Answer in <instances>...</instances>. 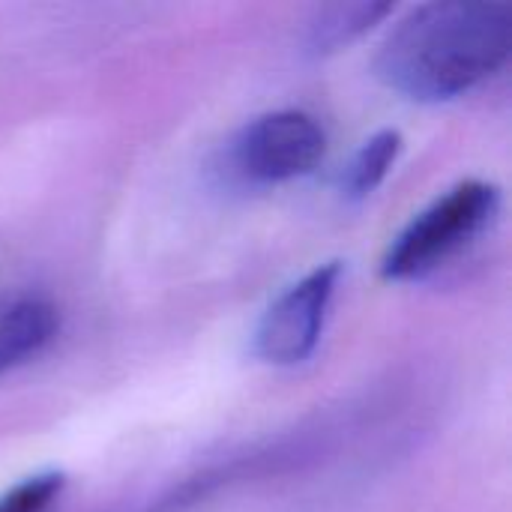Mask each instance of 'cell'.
<instances>
[{
    "mask_svg": "<svg viewBox=\"0 0 512 512\" xmlns=\"http://www.w3.org/2000/svg\"><path fill=\"white\" fill-rule=\"evenodd\" d=\"M510 48L507 3L432 0L384 36L375 75L414 102H450L492 78L510 60Z\"/></svg>",
    "mask_w": 512,
    "mask_h": 512,
    "instance_id": "obj_1",
    "label": "cell"
},
{
    "mask_svg": "<svg viewBox=\"0 0 512 512\" xmlns=\"http://www.w3.org/2000/svg\"><path fill=\"white\" fill-rule=\"evenodd\" d=\"M501 192L486 180H462L420 210L390 243L381 276L390 282H417L462 255L498 216Z\"/></svg>",
    "mask_w": 512,
    "mask_h": 512,
    "instance_id": "obj_2",
    "label": "cell"
},
{
    "mask_svg": "<svg viewBox=\"0 0 512 512\" xmlns=\"http://www.w3.org/2000/svg\"><path fill=\"white\" fill-rule=\"evenodd\" d=\"M324 153V126L306 111L282 108L246 123L228 147V162L237 177L270 186L312 174L321 165Z\"/></svg>",
    "mask_w": 512,
    "mask_h": 512,
    "instance_id": "obj_3",
    "label": "cell"
},
{
    "mask_svg": "<svg viewBox=\"0 0 512 512\" xmlns=\"http://www.w3.org/2000/svg\"><path fill=\"white\" fill-rule=\"evenodd\" d=\"M339 279L342 264L327 261L288 285L258 321L255 357L267 366H297L309 360L321 342Z\"/></svg>",
    "mask_w": 512,
    "mask_h": 512,
    "instance_id": "obj_4",
    "label": "cell"
},
{
    "mask_svg": "<svg viewBox=\"0 0 512 512\" xmlns=\"http://www.w3.org/2000/svg\"><path fill=\"white\" fill-rule=\"evenodd\" d=\"M57 306L33 291H0V375L39 357L57 336Z\"/></svg>",
    "mask_w": 512,
    "mask_h": 512,
    "instance_id": "obj_5",
    "label": "cell"
},
{
    "mask_svg": "<svg viewBox=\"0 0 512 512\" xmlns=\"http://www.w3.org/2000/svg\"><path fill=\"white\" fill-rule=\"evenodd\" d=\"M393 6L390 3H333L315 12L309 24V48L315 54L339 51L363 36L375 21H381Z\"/></svg>",
    "mask_w": 512,
    "mask_h": 512,
    "instance_id": "obj_6",
    "label": "cell"
},
{
    "mask_svg": "<svg viewBox=\"0 0 512 512\" xmlns=\"http://www.w3.org/2000/svg\"><path fill=\"white\" fill-rule=\"evenodd\" d=\"M402 153V135L396 129H381L375 132L348 162L345 174H342V192L351 201H360L366 195H372L390 174V168L396 165Z\"/></svg>",
    "mask_w": 512,
    "mask_h": 512,
    "instance_id": "obj_7",
    "label": "cell"
},
{
    "mask_svg": "<svg viewBox=\"0 0 512 512\" xmlns=\"http://www.w3.org/2000/svg\"><path fill=\"white\" fill-rule=\"evenodd\" d=\"M63 483L66 477L60 471L33 474L0 495V512H48L60 498Z\"/></svg>",
    "mask_w": 512,
    "mask_h": 512,
    "instance_id": "obj_8",
    "label": "cell"
}]
</instances>
